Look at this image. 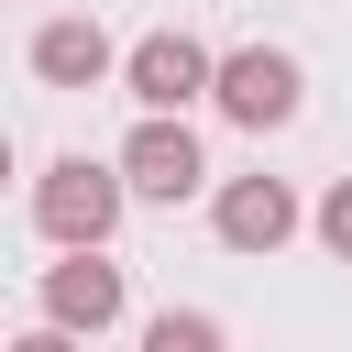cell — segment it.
Wrapping results in <instances>:
<instances>
[{"label": "cell", "instance_id": "obj_9", "mask_svg": "<svg viewBox=\"0 0 352 352\" xmlns=\"http://www.w3.org/2000/svg\"><path fill=\"white\" fill-rule=\"evenodd\" d=\"M308 220H319V242H330V253L352 264V176H330V198H319Z\"/></svg>", "mask_w": 352, "mask_h": 352}, {"label": "cell", "instance_id": "obj_2", "mask_svg": "<svg viewBox=\"0 0 352 352\" xmlns=\"http://www.w3.org/2000/svg\"><path fill=\"white\" fill-rule=\"evenodd\" d=\"M209 110L242 121V132H286V121L308 110V66H297L286 44H231V55L209 66Z\"/></svg>", "mask_w": 352, "mask_h": 352}, {"label": "cell", "instance_id": "obj_6", "mask_svg": "<svg viewBox=\"0 0 352 352\" xmlns=\"http://www.w3.org/2000/svg\"><path fill=\"white\" fill-rule=\"evenodd\" d=\"M209 231H220L231 253H286V242H297V187H286V176H231V187L209 198Z\"/></svg>", "mask_w": 352, "mask_h": 352}, {"label": "cell", "instance_id": "obj_4", "mask_svg": "<svg viewBox=\"0 0 352 352\" xmlns=\"http://www.w3.org/2000/svg\"><path fill=\"white\" fill-rule=\"evenodd\" d=\"M110 165H121V187H132V198H154V209H176V198H198V187H209V154H198V132H187V121H132V143H121Z\"/></svg>", "mask_w": 352, "mask_h": 352}, {"label": "cell", "instance_id": "obj_11", "mask_svg": "<svg viewBox=\"0 0 352 352\" xmlns=\"http://www.w3.org/2000/svg\"><path fill=\"white\" fill-rule=\"evenodd\" d=\"M0 187H11V132H0Z\"/></svg>", "mask_w": 352, "mask_h": 352}, {"label": "cell", "instance_id": "obj_8", "mask_svg": "<svg viewBox=\"0 0 352 352\" xmlns=\"http://www.w3.org/2000/svg\"><path fill=\"white\" fill-rule=\"evenodd\" d=\"M143 352H231V330L209 308H165V319H143Z\"/></svg>", "mask_w": 352, "mask_h": 352}, {"label": "cell", "instance_id": "obj_1", "mask_svg": "<svg viewBox=\"0 0 352 352\" xmlns=\"http://www.w3.org/2000/svg\"><path fill=\"white\" fill-rule=\"evenodd\" d=\"M121 209H132V187H121V165H99V154H55V165L33 176V231H44L55 253H110Z\"/></svg>", "mask_w": 352, "mask_h": 352}, {"label": "cell", "instance_id": "obj_10", "mask_svg": "<svg viewBox=\"0 0 352 352\" xmlns=\"http://www.w3.org/2000/svg\"><path fill=\"white\" fill-rule=\"evenodd\" d=\"M0 352H77L66 330H22V341H0Z\"/></svg>", "mask_w": 352, "mask_h": 352}, {"label": "cell", "instance_id": "obj_3", "mask_svg": "<svg viewBox=\"0 0 352 352\" xmlns=\"http://www.w3.org/2000/svg\"><path fill=\"white\" fill-rule=\"evenodd\" d=\"M209 66H220V55L165 22V33H143V44L121 55V88L143 99V121H187V99H209Z\"/></svg>", "mask_w": 352, "mask_h": 352}, {"label": "cell", "instance_id": "obj_7", "mask_svg": "<svg viewBox=\"0 0 352 352\" xmlns=\"http://www.w3.org/2000/svg\"><path fill=\"white\" fill-rule=\"evenodd\" d=\"M33 77H44V88H99V77H121V44H110L99 22L66 11V22L33 33Z\"/></svg>", "mask_w": 352, "mask_h": 352}, {"label": "cell", "instance_id": "obj_5", "mask_svg": "<svg viewBox=\"0 0 352 352\" xmlns=\"http://www.w3.org/2000/svg\"><path fill=\"white\" fill-rule=\"evenodd\" d=\"M121 297H132V275H121L110 253H66V264H44V330H66V341H99V330L121 319Z\"/></svg>", "mask_w": 352, "mask_h": 352}]
</instances>
